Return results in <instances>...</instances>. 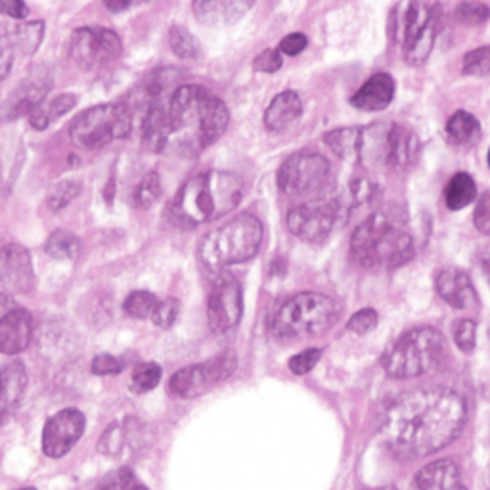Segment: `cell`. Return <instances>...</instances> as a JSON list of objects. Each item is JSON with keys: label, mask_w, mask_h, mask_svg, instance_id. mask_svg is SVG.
<instances>
[{"label": "cell", "mask_w": 490, "mask_h": 490, "mask_svg": "<svg viewBox=\"0 0 490 490\" xmlns=\"http://www.w3.org/2000/svg\"><path fill=\"white\" fill-rule=\"evenodd\" d=\"M136 121L152 152L196 157L226 133L230 113L206 86L184 84L165 100L153 98L135 115Z\"/></svg>", "instance_id": "6da1fadb"}, {"label": "cell", "mask_w": 490, "mask_h": 490, "mask_svg": "<svg viewBox=\"0 0 490 490\" xmlns=\"http://www.w3.org/2000/svg\"><path fill=\"white\" fill-rule=\"evenodd\" d=\"M466 417V400L452 389H417L387 408L381 435L397 456L424 458L462 433Z\"/></svg>", "instance_id": "7a4b0ae2"}, {"label": "cell", "mask_w": 490, "mask_h": 490, "mask_svg": "<svg viewBox=\"0 0 490 490\" xmlns=\"http://www.w3.org/2000/svg\"><path fill=\"white\" fill-rule=\"evenodd\" d=\"M243 196V179L230 171L192 177L172 199L171 217L182 228H196L234 211Z\"/></svg>", "instance_id": "3957f363"}, {"label": "cell", "mask_w": 490, "mask_h": 490, "mask_svg": "<svg viewBox=\"0 0 490 490\" xmlns=\"http://www.w3.org/2000/svg\"><path fill=\"white\" fill-rule=\"evenodd\" d=\"M414 236L400 213L378 211L351 238V255L366 268H397L414 257Z\"/></svg>", "instance_id": "277c9868"}, {"label": "cell", "mask_w": 490, "mask_h": 490, "mask_svg": "<svg viewBox=\"0 0 490 490\" xmlns=\"http://www.w3.org/2000/svg\"><path fill=\"white\" fill-rule=\"evenodd\" d=\"M263 243V224L255 214L241 213L199 241V261L207 268L221 270L249 261Z\"/></svg>", "instance_id": "5b68a950"}, {"label": "cell", "mask_w": 490, "mask_h": 490, "mask_svg": "<svg viewBox=\"0 0 490 490\" xmlns=\"http://www.w3.org/2000/svg\"><path fill=\"white\" fill-rule=\"evenodd\" d=\"M341 316V302L324 293H299L285 301L274 314L270 329L280 339H307L322 336Z\"/></svg>", "instance_id": "8992f818"}, {"label": "cell", "mask_w": 490, "mask_h": 490, "mask_svg": "<svg viewBox=\"0 0 490 490\" xmlns=\"http://www.w3.org/2000/svg\"><path fill=\"white\" fill-rule=\"evenodd\" d=\"M444 353V337L435 328H414L402 334L381 358L389 378L410 380L433 370Z\"/></svg>", "instance_id": "52a82bcc"}, {"label": "cell", "mask_w": 490, "mask_h": 490, "mask_svg": "<svg viewBox=\"0 0 490 490\" xmlns=\"http://www.w3.org/2000/svg\"><path fill=\"white\" fill-rule=\"evenodd\" d=\"M441 6L433 3H407L395 10L393 35L405 48L410 66H422L441 33Z\"/></svg>", "instance_id": "ba28073f"}, {"label": "cell", "mask_w": 490, "mask_h": 490, "mask_svg": "<svg viewBox=\"0 0 490 490\" xmlns=\"http://www.w3.org/2000/svg\"><path fill=\"white\" fill-rule=\"evenodd\" d=\"M135 121L133 113L127 108L125 102H113L94 106L79 113L71 121L69 136L71 142L81 150H100L108 144L127 138L133 133Z\"/></svg>", "instance_id": "9c48e42d"}, {"label": "cell", "mask_w": 490, "mask_h": 490, "mask_svg": "<svg viewBox=\"0 0 490 490\" xmlns=\"http://www.w3.org/2000/svg\"><path fill=\"white\" fill-rule=\"evenodd\" d=\"M238 368V358L232 351H224L213 356L207 363L186 366L172 373L169 391L179 398H196L207 393L209 389L228 380Z\"/></svg>", "instance_id": "30bf717a"}, {"label": "cell", "mask_w": 490, "mask_h": 490, "mask_svg": "<svg viewBox=\"0 0 490 490\" xmlns=\"http://www.w3.org/2000/svg\"><path fill=\"white\" fill-rule=\"evenodd\" d=\"M123 54L119 35L106 27L75 29L69 40V56L79 67L96 71L111 66Z\"/></svg>", "instance_id": "8fae6325"}, {"label": "cell", "mask_w": 490, "mask_h": 490, "mask_svg": "<svg viewBox=\"0 0 490 490\" xmlns=\"http://www.w3.org/2000/svg\"><path fill=\"white\" fill-rule=\"evenodd\" d=\"M339 217H343L339 197H319L293 207L287 214V228L302 241L320 243L331 234Z\"/></svg>", "instance_id": "7c38bea8"}, {"label": "cell", "mask_w": 490, "mask_h": 490, "mask_svg": "<svg viewBox=\"0 0 490 490\" xmlns=\"http://www.w3.org/2000/svg\"><path fill=\"white\" fill-rule=\"evenodd\" d=\"M329 177L326 157L314 152H297L278 171V186L285 196H307L320 190Z\"/></svg>", "instance_id": "4fadbf2b"}, {"label": "cell", "mask_w": 490, "mask_h": 490, "mask_svg": "<svg viewBox=\"0 0 490 490\" xmlns=\"http://www.w3.org/2000/svg\"><path fill=\"white\" fill-rule=\"evenodd\" d=\"M243 314V292L240 282L223 274L214 280L207 299V319L214 334H226L234 329Z\"/></svg>", "instance_id": "5bb4252c"}, {"label": "cell", "mask_w": 490, "mask_h": 490, "mask_svg": "<svg viewBox=\"0 0 490 490\" xmlns=\"http://www.w3.org/2000/svg\"><path fill=\"white\" fill-rule=\"evenodd\" d=\"M86 427L84 414L77 408L56 412L42 429V452L48 458H62L81 441Z\"/></svg>", "instance_id": "9a60e30c"}, {"label": "cell", "mask_w": 490, "mask_h": 490, "mask_svg": "<svg viewBox=\"0 0 490 490\" xmlns=\"http://www.w3.org/2000/svg\"><path fill=\"white\" fill-rule=\"evenodd\" d=\"M50 74L47 69H37L29 75L16 91H13L3 104H0V121H12L22 115H29L40 108L42 100L50 91Z\"/></svg>", "instance_id": "2e32d148"}, {"label": "cell", "mask_w": 490, "mask_h": 490, "mask_svg": "<svg viewBox=\"0 0 490 490\" xmlns=\"http://www.w3.org/2000/svg\"><path fill=\"white\" fill-rule=\"evenodd\" d=\"M33 282L31 255L20 243H6L0 249V284L10 293H27Z\"/></svg>", "instance_id": "e0dca14e"}, {"label": "cell", "mask_w": 490, "mask_h": 490, "mask_svg": "<svg viewBox=\"0 0 490 490\" xmlns=\"http://www.w3.org/2000/svg\"><path fill=\"white\" fill-rule=\"evenodd\" d=\"M420 155V140H417L412 128L389 123L385 133V148H383V167L395 171H407Z\"/></svg>", "instance_id": "ac0fdd59"}, {"label": "cell", "mask_w": 490, "mask_h": 490, "mask_svg": "<svg viewBox=\"0 0 490 490\" xmlns=\"http://www.w3.org/2000/svg\"><path fill=\"white\" fill-rule=\"evenodd\" d=\"M33 337V319L25 309H12L0 319V353H23Z\"/></svg>", "instance_id": "d6986e66"}, {"label": "cell", "mask_w": 490, "mask_h": 490, "mask_svg": "<svg viewBox=\"0 0 490 490\" xmlns=\"http://www.w3.org/2000/svg\"><path fill=\"white\" fill-rule=\"evenodd\" d=\"M435 285L439 295L454 309H469L479 302L469 274L459 268H444L437 274Z\"/></svg>", "instance_id": "ffe728a7"}, {"label": "cell", "mask_w": 490, "mask_h": 490, "mask_svg": "<svg viewBox=\"0 0 490 490\" xmlns=\"http://www.w3.org/2000/svg\"><path fill=\"white\" fill-rule=\"evenodd\" d=\"M395 98V79L389 74L372 75L356 94L351 98V104L363 111H381Z\"/></svg>", "instance_id": "44dd1931"}, {"label": "cell", "mask_w": 490, "mask_h": 490, "mask_svg": "<svg viewBox=\"0 0 490 490\" xmlns=\"http://www.w3.org/2000/svg\"><path fill=\"white\" fill-rule=\"evenodd\" d=\"M416 490H468V486L452 459H439L417 471Z\"/></svg>", "instance_id": "7402d4cb"}, {"label": "cell", "mask_w": 490, "mask_h": 490, "mask_svg": "<svg viewBox=\"0 0 490 490\" xmlns=\"http://www.w3.org/2000/svg\"><path fill=\"white\" fill-rule=\"evenodd\" d=\"M251 6V3H241V0H201V3H194L192 10L197 22L219 27L238 22Z\"/></svg>", "instance_id": "603a6c76"}, {"label": "cell", "mask_w": 490, "mask_h": 490, "mask_svg": "<svg viewBox=\"0 0 490 490\" xmlns=\"http://www.w3.org/2000/svg\"><path fill=\"white\" fill-rule=\"evenodd\" d=\"M27 387V372L22 363H12L0 372V424L16 408Z\"/></svg>", "instance_id": "cb8c5ba5"}, {"label": "cell", "mask_w": 490, "mask_h": 490, "mask_svg": "<svg viewBox=\"0 0 490 490\" xmlns=\"http://www.w3.org/2000/svg\"><path fill=\"white\" fill-rule=\"evenodd\" d=\"M302 102L297 92L284 91L272 100L268 109L265 111V127L268 131H280V128L292 125L301 118Z\"/></svg>", "instance_id": "d4e9b609"}, {"label": "cell", "mask_w": 490, "mask_h": 490, "mask_svg": "<svg viewBox=\"0 0 490 490\" xmlns=\"http://www.w3.org/2000/svg\"><path fill=\"white\" fill-rule=\"evenodd\" d=\"M328 148L334 152L341 160L349 163L360 162V148H363V128L358 127H345L336 128L324 136Z\"/></svg>", "instance_id": "484cf974"}, {"label": "cell", "mask_w": 490, "mask_h": 490, "mask_svg": "<svg viewBox=\"0 0 490 490\" xmlns=\"http://www.w3.org/2000/svg\"><path fill=\"white\" fill-rule=\"evenodd\" d=\"M477 197V184L468 175V172H458L454 175L449 184H446L444 199L446 206L452 211H459L468 207L471 201Z\"/></svg>", "instance_id": "4316f807"}, {"label": "cell", "mask_w": 490, "mask_h": 490, "mask_svg": "<svg viewBox=\"0 0 490 490\" xmlns=\"http://www.w3.org/2000/svg\"><path fill=\"white\" fill-rule=\"evenodd\" d=\"M446 135L451 142L459 144V146H468V144L477 142L481 136V125L468 111H456L446 123Z\"/></svg>", "instance_id": "83f0119b"}, {"label": "cell", "mask_w": 490, "mask_h": 490, "mask_svg": "<svg viewBox=\"0 0 490 490\" xmlns=\"http://www.w3.org/2000/svg\"><path fill=\"white\" fill-rule=\"evenodd\" d=\"M45 249L54 258H64V261H75L81 253V240L67 232V230H56L47 240Z\"/></svg>", "instance_id": "f1b7e54d"}, {"label": "cell", "mask_w": 490, "mask_h": 490, "mask_svg": "<svg viewBox=\"0 0 490 490\" xmlns=\"http://www.w3.org/2000/svg\"><path fill=\"white\" fill-rule=\"evenodd\" d=\"M169 45L182 60H194L199 56V40L184 27H172L169 31Z\"/></svg>", "instance_id": "f546056e"}, {"label": "cell", "mask_w": 490, "mask_h": 490, "mask_svg": "<svg viewBox=\"0 0 490 490\" xmlns=\"http://www.w3.org/2000/svg\"><path fill=\"white\" fill-rule=\"evenodd\" d=\"M162 179L155 171L148 172L146 177L140 180L135 190V206L140 209H148L152 207L157 199L162 197Z\"/></svg>", "instance_id": "4dcf8cb0"}, {"label": "cell", "mask_w": 490, "mask_h": 490, "mask_svg": "<svg viewBox=\"0 0 490 490\" xmlns=\"http://www.w3.org/2000/svg\"><path fill=\"white\" fill-rule=\"evenodd\" d=\"M157 297L146 290H136L133 293H128L125 299V312L133 319H152V314L157 307Z\"/></svg>", "instance_id": "1f68e13d"}, {"label": "cell", "mask_w": 490, "mask_h": 490, "mask_svg": "<svg viewBox=\"0 0 490 490\" xmlns=\"http://www.w3.org/2000/svg\"><path fill=\"white\" fill-rule=\"evenodd\" d=\"M162 368L155 363H144L138 364L133 372L131 378V389L135 393H148L152 389L157 387V383L162 381Z\"/></svg>", "instance_id": "d6a6232c"}, {"label": "cell", "mask_w": 490, "mask_h": 490, "mask_svg": "<svg viewBox=\"0 0 490 490\" xmlns=\"http://www.w3.org/2000/svg\"><path fill=\"white\" fill-rule=\"evenodd\" d=\"M42 31H45V23L42 22H31V23H25V25L18 27L16 31H13V37H16L20 52L33 54L37 50V47L40 45Z\"/></svg>", "instance_id": "836d02e7"}, {"label": "cell", "mask_w": 490, "mask_h": 490, "mask_svg": "<svg viewBox=\"0 0 490 490\" xmlns=\"http://www.w3.org/2000/svg\"><path fill=\"white\" fill-rule=\"evenodd\" d=\"M180 316V301L175 299V297H167L163 301L157 302V307L152 314V322L157 326V328H163V329H169L175 326V322L179 320Z\"/></svg>", "instance_id": "e575fe53"}, {"label": "cell", "mask_w": 490, "mask_h": 490, "mask_svg": "<svg viewBox=\"0 0 490 490\" xmlns=\"http://www.w3.org/2000/svg\"><path fill=\"white\" fill-rule=\"evenodd\" d=\"M464 74L473 77L490 75V47H481L464 56Z\"/></svg>", "instance_id": "d590c367"}, {"label": "cell", "mask_w": 490, "mask_h": 490, "mask_svg": "<svg viewBox=\"0 0 490 490\" xmlns=\"http://www.w3.org/2000/svg\"><path fill=\"white\" fill-rule=\"evenodd\" d=\"M81 194V182L79 180H64V182H57L50 196H48V206L50 209L57 211V209H64L66 206H69L71 201H74L77 196Z\"/></svg>", "instance_id": "8d00e7d4"}, {"label": "cell", "mask_w": 490, "mask_h": 490, "mask_svg": "<svg viewBox=\"0 0 490 490\" xmlns=\"http://www.w3.org/2000/svg\"><path fill=\"white\" fill-rule=\"evenodd\" d=\"M454 16L459 23L464 25H481L488 20L490 10L486 4H481V3H462L456 8Z\"/></svg>", "instance_id": "74e56055"}, {"label": "cell", "mask_w": 490, "mask_h": 490, "mask_svg": "<svg viewBox=\"0 0 490 490\" xmlns=\"http://www.w3.org/2000/svg\"><path fill=\"white\" fill-rule=\"evenodd\" d=\"M18 52H20V47L13 33L0 37V84H3V81L10 75Z\"/></svg>", "instance_id": "f35d334b"}, {"label": "cell", "mask_w": 490, "mask_h": 490, "mask_svg": "<svg viewBox=\"0 0 490 490\" xmlns=\"http://www.w3.org/2000/svg\"><path fill=\"white\" fill-rule=\"evenodd\" d=\"M378 320H380V316H378L376 311L363 309V311H358V312H354L351 316L349 322H347V328L356 336H366V334H370L373 328L378 326Z\"/></svg>", "instance_id": "ab89813d"}, {"label": "cell", "mask_w": 490, "mask_h": 490, "mask_svg": "<svg viewBox=\"0 0 490 490\" xmlns=\"http://www.w3.org/2000/svg\"><path fill=\"white\" fill-rule=\"evenodd\" d=\"M136 485L135 473L131 468H121L118 471H111L108 477L100 483L98 490H133Z\"/></svg>", "instance_id": "60d3db41"}, {"label": "cell", "mask_w": 490, "mask_h": 490, "mask_svg": "<svg viewBox=\"0 0 490 490\" xmlns=\"http://www.w3.org/2000/svg\"><path fill=\"white\" fill-rule=\"evenodd\" d=\"M98 451L104 456H119L123 451V431L118 424L109 425L98 442Z\"/></svg>", "instance_id": "b9f144b4"}, {"label": "cell", "mask_w": 490, "mask_h": 490, "mask_svg": "<svg viewBox=\"0 0 490 490\" xmlns=\"http://www.w3.org/2000/svg\"><path fill=\"white\" fill-rule=\"evenodd\" d=\"M322 356V349H307L295 356L290 358V370L295 376H307V373L319 364V360Z\"/></svg>", "instance_id": "7bdbcfd3"}, {"label": "cell", "mask_w": 490, "mask_h": 490, "mask_svg": "<svg viewBox=\"0 0 490 490\" xmlns=\"http://www.w3.org/2000/svg\"><path fill=\"white\" fill-rule=\"evenodd\" d=\"M475 331H477V324L473 320H459L454 328V341L459 351L471 353L475 349Z\"/></svg>", "instance_id": "ee69618b"}, {"label": "cell", "mask_w": 490, "mask_h": 490, "mask_svg": "<svg viewBox=\"0 0 490 490\" xmlns=\"http://www.w3.org/2000/svg\"><path fill=\"white\" fill-rule=\"evenodd\" d=\"M75 104H77L75 94H62V96H57L56 100H52L47 108H42V111H45L48 123H52L54 119L66 115L71 108H75Z\"/></svg>", "instance_id": "f6af8a7d"}, {"label": "cell", "mask_w": 490, "mask_h": 490, "mask_svg": "<svg viewBox=\"0 0 490 490\" xmlns=\"http://www.w3.org/2000/svg\"><path fill=\"white\" fill-rule=\"evenodd\" d=\"M91 370L92 373H96V376H115V373L123 372V363L111 354H98L92 360Z\"/></svg>", "instance_id": "bcb514c9"}, {"label": "cell", "mask_w": 490, "mask_h": 490, "mask_svg": "<svg viewBox=\"0 0 490 490\" xmlns=\"http://www.w3.org/2000/svg\"><path fill=\"white\" fill-rule=\"evenodd\" d=\"M284 60H282V54L280 50H265L258 54L255 57L253 62V69L255 71H261V74H274V71H278L282 67Z\"/></svg>", "instance_id": "7dc6e473"}, {"label": "cell", "mask_w": 490, "mask_h": 490, "mask_svg": "<svg viewBox=\"0 0 490 490\" xmlns=\"http://www.w3.org/2000/svg\"><path fill=\"white\" fill-rule=\"evenodd\" d=\"M473 221L481 234L490 236V192H486L479 199L477 209H475V214H473Z\"/></svg>", "instance_id": "c3c4849f"}, {"label": "cell", "mask_w": 490, "mask_h": 490, "mask_svg": "<svg viewBox=\"0 0 490 490\" xmlns=\"http://www.w3.org/2000/svg\"><path fill=\"white\" fill-rule=\"evenodd\" d=\"M307 45H309V39L305 35L292 33L280 40L278 50H280V54H285V56H297L307 48Z\"/></svg>", "instance_id": "681fc988"}, {"label": "cell", "mask_w": 490, "mask_h": 490, "mask_svg": "<svg viewBox=\"0 0 490 490\" xmlns=\"http://www.w3.org/2000/svg\"><path fill=\"white\" fill-rule=\"evenodd\" d=\"M0 13L13 20H23L29 16V8L25 3H20V0H3L0 3Z\"/></svg>", "instance_id": "f907efd6"}, {"label": "cell", "mask_w": 490, "mask_h": 490, "mask_svg": "<svg viewBox=\"0 0 490 490\" xmlns=\"http://www.w3.org/2000/svg\"><path fill=\"white\" fill-rule=\"evenodd\" d=\"M128 6H131V3H123V0H119V3H111V0H106V8L111 12H121Z\"/></svg>", "instance_id": "816d5d0a"}, {"label": "cell", "mask_w": 490, "mask_h": 490, "mask_svg": "<svg viewBox=\"0 0 490 490\" xmlns=\"http://www.w3.org/2000/svg\"><path fill=\"white\" fill-rule=\"evenodd\" d=\"M483 258H485V263L490 267V243L486 245V249L483 251Z\"/></svg>", "instance_id": "f5cc1de1"}, {"label": "cell", "mask_w": 490, "mask_h": 490, "mask_svg": "<svg viewBox=\"0 0 490 490\" xmlns=\"http://www.w3.org/2000/svg\"><path fill=\"white\" fill-rule=\"evenodd\" d=\"M133 490H148V488H146V486H142V485H135Z\"/></svg>", "instance_id": "db71d44e"}, {"label": "cell", "mask_w": 490, "mask_h": 490, "mask_svg": "<svg viewBox=\"0 0 490 490\" xmlns=\"http://www.w3.org/2000/svg\"><path fill=\"white\" fill-rule=\"evenodd\" d=\"M373 490H397V488H393V486H383V488H373Z\"/></svg>", "instance_id": "11a10c76"}, {"label": "cell", "mask_w": 490, "mask_h": 490, "mask_svg": "<svg viewBox=\"0 0 490 490\" xmlns=\"http://www.w3.org/2000/svg\"><path fill=\"white\" fill-rule=\"evenodd\" d=\"M18 490H37V488H33V486H23V488H18Z\"/></svg>", "instance_id": "9f6ffc18"}, {"label": "cell", "mask_w": 490, "mask_h": 490, "mask_svg": "<svg viewBox=\"0 0 490 490\" xmlns=\"http://www.w3.org/2000/svg\"><path fill=\"white\" fill-rule=\"evenodd\" d=\"M488 167H490V150H488Z\"/></svg>", "instance_id": "6f0895ef"}]
</instances>
